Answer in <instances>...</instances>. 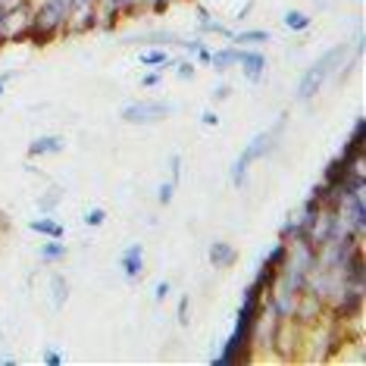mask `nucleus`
Instances as JSON below:
<instances>
[{
    "label": "nucleus",
    "mask_w": 366,
    "mask_h": 366,
    "mask_svg": "<svg viewBox=\"0 0 366 366\" xmlns=\"http://www.w3.org/2000/svg\"><path fill=\"white\" fill-rule=\"evenodd\" d=\"M285 119H288V116L282 113L279 122H276V126H272L269 132H260V135H254V138L244 144V151L238 154V160L232 163V172H229V179H232V185H235V188H244L247 169H251L257 160H263V157L269 154L272 147H276V138L282 135V129H285Z\"/></svg>",
    "instance_id": "1"
},
{
    "label": "nucleus",
    "mask_w": 366,
    "mask_h": 366,
    "mask_svg": "<svg viewBox=\"0 0 366 366\" xmlns=\"http://www.w3.org/2000/svg\"><path fill=\"white\" fill-rule=\"evenodd\" d=\"M345 54H347V44H335L332 51L322 54L320 60H316L310 69L304 72V79L297 81V91H295L297 101H310L313 94H320V88L329 81V76L335 72V66H338V60H341Z\"/></svg>",
    "instance_id": "2"
},
{
    "label": "nucleus",
    "mask_w": 366,
    "mask_h": 366,
    "mask_svg": "<svg viewBox=\"0 0 366 366\" xmlns=\"http://www.w3.org/2000/svg\"><path fill=\"white\" fill-rule=\"evenodd\" d=\"M169 113H172V104H166V101H135V104L122 107L119 119L129 122V126H151V122H160Z\"/></svg>",
    "instance_id": "3"
},
{
    "label": "nucleus",
    "mask_w": 366,
    "mask_h": 366,
    "mask_svg": "<svg viewBox=\"0 0 366 366\" xmlns=\"http://www.w3.org/2000/svg\"><path fill=\"white\" fill-rule=\"evenodd\" d=\"M338 157L347 166H351L354 160H360V157H366V116H357V122L351 129V138L345 141V147H341Z\"/></svg>",
    "instance_id": "4"
},
{
    "label": "nucleus",
    "mask_w": 366,
    "mask_h": 366,
    "mask_svg": "<svg viewBox=\"0 0 366 366\" xmlns=\"http://www.w3.org/2000/svg\"><path fill=\"white\" fill-rule=\"evenodd\" d=\"M238 66H241V72H244V79L257 85L266 72V56L260 51H251V47H238Z\"/></svg>",
    "instance_id": "5"
},
{
    "label": "nucleus",
    "mask_w": 366,
    "mask_h": 366,
    "mask_svg": "<svg viewBox=\"0 0 366 366\" xmlns=\"http://www.w3.org/2000/svg\"><path fill=\"white\" fill-rule=\"evenodd\" d=\"M119 269L129 282H135L141 272H144V244H129L126 251L119 254Z\"/></svg>",
    "instance_id": "6"
},
{
    "label": "nucleus",
    "mask_w": 366,
    "mask_h": 366,
    "mask_svg": "<svg viewBox=\"0 0 366 366\" xmlns=\"http://www.w3.org/2000/svg\"><path fill=\"white\" fill-rule=\"evenodd\" d=\"M207 260H210V266H216V269H229V266H235L238 251L229 241H213L210 251H207Z\"/></svg>",
    "instance_id": "7"
},
{
    "label": "nucleus",
    "mask_w": 366,
    "mask_h": 366,
    "mask_svg": "<svg viewBox=\"0 0 366 366\" xmlns=\"http://www.w3.org/2000/svg\"><path fill=\"white\" fill-rule=\"evenodd\" d=\"M63 147H66L63 135H38L29 144V157H54V154H63Z\"/></svg>",
    "instance_id": "8"
},
{
    "label": "nucleus",
    "mask_w": 366,
    "mask_h": 366,
    "mask_svg": "<svg viewBox=\"0 0 366 366\" xmlns=\"http://www.w3.org/2000/svg\"><path fill=\"white\" fill-rule=\"evenodd\" d=\"M197 29H201V35H219V38H229V41H232V35H235L229 26L216 22L207 6H197Z\"/></svg>",
    "instance_id": "9"
},
{
    "label": "nucleus",
    "mask_w": 366,
    "mask_h": 366,
    "mask_svg": "<svg viewBox=\"0 0 366 366\" xmlns=\"http://www.w3.org/2000/svg\"><path fill=\"white\" fill-rule=\"evenodd\" d=\"M29 229L35 232V235H44V238H63V226L54 219L51 213L38 216V219H29Z\"/></svg>",
    "instance_id": "10"
},
{
    "label": "nucleus",
    "mask_w": 366,
    "mask_h": 366,
    "mask_svg": "<svg viewBox=\"0 0 366 366\" xmlns=\"http://www.w3.org/2000/svg\"><path fill=\"white\" fill-rule=\"evenodd\" d=\"M66 254H69V244H63V238H47L44 244L38 247V257L44 263H60Z\"/></svg>",
    "instance_id": "11"
},
{
    "label": "nucleus",
    "mask_w": 366,
    "mask_h": 366,
    "mask_svg": "<svg viewBox=\"0 0 366 366\" xmlns=\"http://www.w3.org/2000/svg\"><path fill=\"white\" fill-rule=\"evenodd\" d=\"M210 66L216 72H226V69H232V66H238V47L226 44V47H219V51H213L210 54Z\"/></svg>",
    "instance_id": "12"
},
{
    "label": "nucleus",
    "mask_w": 366,
    "mask_h": 366,
    "mask_svg": "<svg viewBox=\"0 0 366 366\" xmlns=\"http://www.w3.org/2000/svg\"><path fill=\"white\" fill-rule=\"evenodd\" d=\"M347 176H351V166L341 160V157H335V160L326 166V172H322V182H332V185H338V182H345Z\"/></svg>",
    "instance_id": "13"
},
{
    "label": "nucleus",
    "mask_w": 366,
    "mask_h": 366,
    "mask_svg": "<svg viewBox=\"0 0 366 366\" xmlns=\"http://www.w3.org/2000/svg\"><path fill=\"white\" fill-rule=\"evenodd\" d=\"M232 41H235V47L266 44V41H269V31H266V29H247V31H238V35H232Z\"/></svg>",
    "instance_id": "14"
},
{
    "label": "nucleus",
    "mask_w": 366,
    "mask_h": 366,
    "mask_svg": "<svg viewBox=\"0 0 366 366\" xmlns=\"http://www.w3.org/2000/svg\"><path fill=\"white\" fill-rule=\"evenodd\" d=\"M282 22H285L288 31H307L313 26V19L307 13H301V10H288L285 16H282Z\"/></svg>",
    "instance_id": "15"
},
{
    "label": "nucleus",
    "mask_w": 366,
    "mask_h": 366,
    "mask_svg": "<svg viewBox=\"0 0 366 366\" xmlns=\"http://www.w3.org/2000/svg\"><path fill=\"white\" fill-rule=\"evenodd\" d=\"M66 297H69V285H66L63 276H51V304L54 310H60V307L66 304Z\"/></svg>",
    "instance_id": "16"
},
{
    "label": "nucleus",
    "mask_w": 366,
    "mask_h": 366,
    "mask_svg": "<svg viewBox=\"0 0 366 366\" xmlns=\"http://www.w3.org/2000/svg\"><path fill=\"white\" fill-rule=\"evenodd\" d=\"M169 60H172V56L166 54V51H144V54L138 56V63L147 66V69H157V66H163V63H169Z\"/></svg>",
    "instance_id": "17"
},
{
    "label": "nucleus",
    "mask_w": 366,
    "mask_h": 366,
    "mask_svg": "<svg viewBox=\"0 0 366 366\" xmlns=\"http://www.w3.org/2000/svg\"><path fill=\"white\" fill-rule=\"evenodd\" d=\"M81 222L91 226V229H101L104 222H107V210H104V207H88L85 216H81Z\"/></svg>",
    "instance_id": "18"
},
{
    "label": "nucleus",
    "mask_w": 366,
    "mask_h": 366,
    "mask_svg": "<svg viewBox=\"0 0 366 366\" xmlns=\"http://www.w3.org/2000/svg\"><path fill=\"white\" fill-rule=\"evenodd\" d=\"M285 257H288V244L285 241H279V244H272V251H269V257H266L263 263H269V266H276L279 269V266L285 263Z\"/></svg>",
    "instance_id": "19"
},
{
    "label": "nucleus",
    "mask_w": 366,
    "mask_h": 366,
    "mask_svg": "<svg viewBox=\"0 0 366 366\" xmlns=\"http://www.w3.org/2000/svg\"><path fill=\"white\" fill-rule=\"evenodd\" d=\"M176 188H179V185H176L172 179H169V182H160V188H157V201H160L163 207H169V201L176 197Z\"/></svg>",
    "instance_id": "20"
},
{
    "label": "nucleus",
    "mask_w": 366,
    "mask_h": 366,
    "mask_svg": "<svg viewBox=\"0 0 366 366\" xmlns=\"http://www.w3.org/2000/svg\"><path fill=\"white\" fill-rule=\"evenodd\" d=\"M194 72H197V63L194 60H179L176 63V76L182 81H191V79H194Z\"/></svg>",
    "instance_id": "21"
},
{
    "label": "nucleus",
    "mask_w": 366,
    "mask_h": 366,
    "mask_svg": "<svg viewBox=\"0 0 366 366\" xmlns=\"http://www.w3.org/2000/svg\"><path fill=\"white\" fill-rule=\"evenodd\" d=\"M160 81H163V69L157 66V69H151V72H144V76H141V88H157Z\"/></svg>",
    "instance_id": "22"
},
{
    "label": "nucleus",
    "mask_w": 366,
    "mask_h": 366,
    "mask_svg": "<svg viewBox=\"0 0 366 366\" xmlns=\"http://www.w3.org/2000/svg\"><path fill=\"white\" fill-rule=\"evenodd\" d=\"M176 313H179V322L185 326V322H188V313H191V297H188V295L179 297V310H176Z\"/></svg>",
    "instance_id": "23"
},
{
    "label": "nucleus",
    "mask_w": 366,
    "mask_h": 366,
    "mask_svg": "<svg viewBox=\"0 0 366 366\" xmlns=\"http://www.w3.org/2000/svg\"><path fill=\"white\" fill-rule=\"evenodd\" d=\"M56 201H60V197H56V191H47V197H41L38 207H41V210H44V213H51L54 207H56Z\"/></svg>",
    "instance_id": "24"
},
{
    "label": "nucleus",
    "mask_w": 366,
    "mask_h": 366,
    "mask_svg": "<svg viewBox=\"0 0 366 366\" xmlns=\"http://www.w3.org/2000/svg\"><path fill=\"white\" fill-rule=\"evenodd\" d=\"M179 44L185 47V51H188L191 56H194V54H197V51H201V47H204V38L197 35V38H191V41H179Z\"/></svg>",
    "instance_id": "25"
},
{
    "label": "nucleus",
    "mask_w": 366,
    "mask_h": 366,
    "mask_svg": "<svg viewBox=\"0 0 366 366\" xmlns=\"http://www.w3.org/2000/svg\"><path fill=\"white\" fill-rule=\"evenodd\" d=\"M169 169H172V182L179 185V179H182V157H179V154L169 157Z\"/></svg>",
    "instance_id": "26"
},
{
    "label": "nucleus",
    "mask_w": 366,
    "mask_h": 366,
    "mask_svg": "<svg viewBox=\"0 0 366 366\" xmlns=\"http://www.w3.org/2000/svg\"><path fill=\"white\" fill-rule=\"evenodd\" d=\"M44 363L47 366H60L63 363V354L56 351V347H47V351H44Z\"/></svg>",
    "instance_id": "27"
},
{
    "label": "nucleus",
    "mask_w": 366,
    "mask_h": 366,
    "mask_svg": "<svg viewBox=\"0 0 366 366\" xmlns=\"http://www.w3.org/2000/svg\"><path fill=\"white\" fill-rule=\"evenodd\" d=\"M201 122H204L207 129H216V126H219V113H216V110H204Z\"/></svg>",
    "instance_id": "28"
},
{
    "label": "nucleus",
    "mask_w": 366,
    "mask_h": 366,
    "mask_svg": "<svg viewBox=\"0 0 366 366\" xmlns=\"http://www.w3.org/2000/svg\"><path fill=\"white\" fill-rule=\"evenodd\" d=\"M229 94H232V88L226 85V81H219V85H216V88H213V94H210V97H213V101H226V97H229Z\"/></svg>",
    "instance_id": "29"
},
{
    "label": "nucleus",
    "mask_w": 366,
    "mask_h": 366,
    "mask_svg": "<svg viewBox=\"0 0 366 366\" xmlns=\"http://www.w3.org/2000/svg\"><path fill=\"white\" fill-rule=\"evenodd\" d=\"M154 297L157 301H166V297H169V282H157V288H154Z\"/></svg>",
    "instance_id": "30"
},
{
    "label": "nucleus",
    "mask_w": 366,
    "mask_h": 366,
    "mask_svg": "<svg viewBox=\"0 0 366 366\" xmlns=\"http://www.w3.org/2000/svg\"><path fill=\"white\" fill-rule=\"evenodd\" d=\"M210 54H213V51H210V47H207V44H204V47H201V51H197V54H194V63H197V66H210Z\"/></svg>",
    "instance_id": "31"
},
{
    "label": "nucleus",
    "mask_w": 366,
    "mask_h": 366,
    "mask_svg": "<svg viewBox=\"0 0 366 366\" xmlns=\"http://www.w3.org/2000/svg\"><path fill=\"white\" fill-rule=\"evenodd\" d=\"M69 4H72V13H79V10H91V6H97V0H69Z\"/></svg>",
    "instance_id": "32"
},
{
    "label": "nucleus",
    "mask_w": 366,
    "mask_h": 366,
    "mask_svg": "<svg viewBox=\"0 0 366 366\" xmlns=\"http://www.w3.org/2000/svg\"><path fill=\"white\" fill-rule=\"evenodd\" d=\"M169 4H172V0H151V13H157V16H163L166 10H169Z\"/></svg>",
    "instance_id": "33"
},
{
    "label": "nucleus",
    "mask_w": 366,
    "mask_h": 366,
    "mask_svg": "<svg viewBox=\"0 0 366 366\" xmlns=\"http://www.w3.org/2000/svg\"><path fill=\"white\" fill-rule=\"evenodd\" d=\"M251 10H254V0H247V4H244V10H238V16H235V19H244V16L251 13Z\"/></svg>",
    "instance_id": "34"
},
{
    "label": "nucleus",
    "mask_w": 366,
    "mask_h": 366,
    "mask_svg": "<svg viewBox=\"0 0 366 366\" xmlns=\"http://www.w3.org/2000/svg\"><path fill=\"white\" fill-rule=\"evenodd\" d=\"M13 79V72H4V76H0V94H4V88H6V81Z\"/></svg>",
    "instance_id": "35"
}]
</instances>
